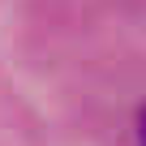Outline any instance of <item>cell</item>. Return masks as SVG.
<instances>
[{
	"instance_id": "cell-1",
	"label": "cell",
	"mask_w": 146,
	"mask_h": 146,
	"mask_svg": "<svg viewBox=\"0 0 146 146\" xmlns=\"http://www.w3.org/2000/svg\"><path fill=\"white\" fill-rule=\"evenodd\" d=\"M137 146H146V108H142V116H137Z\"/></svg>"
}]
</instances>
